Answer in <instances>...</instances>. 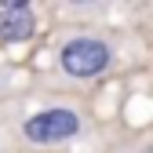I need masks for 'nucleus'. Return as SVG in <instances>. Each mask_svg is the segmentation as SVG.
<instances>
[{"mask_svg": "<svg viewBox=\"0 0 153 153\" xmlns=\"http://www.w3.org/2000/svg\"><path fill=\"white\" fill-rule=\"evenodd\" d=\"M80 131V113L69 109V106H51L40 109L22 124V135L36 146H55V142H66Z\"/></svg>", "mask_w": 153, "mask_h": 153, "instance_id": "1", "label": "nucleus"}, {"mask_svg": "<svg viewBox=\"0 0 153 153\" xmlns=\"http://www.w3.org/2000/svg\"><path fill=\"white\" fill-rule=\"evenodd\" d=\"M59 62L69 76L76 80H88V76H99L109 62H113V51L106 40H95V36H73V40L62 48Z\"/></svg>", "mask_w": 153, "mask_h": 153, "instance_id": "2", "label": "nucleus"}, {"mask_svg": "<svg viewBox=\"0 0 153 153\" xmlns=\"http://www.w3.org/2000/svg\"><path fill=\"white\" fill-rule=\"evenodd\" d=\"M36 33V18L26 0H4L0 4V40L4 44H26Z\"/></svg>", "mask_w": 153, "mask_h": 153, "instance_id": "3", "label": "nucleus"}, {"mask_svg": "<svg viewBox=\"0 0 153 153\" xmlns=\"http://www.w3.org/2000/svg\"><path fill=\"white\" fill-rule=\"evenodd\" d=\"M142 153H153V142H149V146H146V149H142Z\"/></svg>", "mask_w": 153, "mask_h": 153, "instance_id": "4", "label": "nucleus"}]
</instances>
